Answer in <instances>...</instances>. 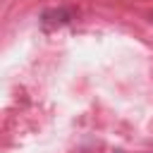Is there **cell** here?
<instances>
[{
	"mask_svg": "<svg viewBox=\"0 0 153 153\" xmlns=\"http://www.w3.org/2000/svg\"><path fill=\"white\" fill-rule=\"evenodd\" d=\"M69 12L67 10H50V12H45L43 14V19H41V24H43V29L45 31H50V29H55V26H62V24H67L69 22Z\"/></svg>",
	"mask_w": 153,
	"mask_h": 153,
	"instance_id": "cell-1",
	"label": "cell"
}]
</instances>
